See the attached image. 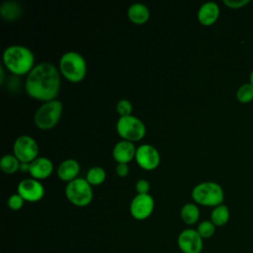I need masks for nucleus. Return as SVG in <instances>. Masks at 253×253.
Listing matches in <instances>:
<instances>
[{
  "label": "nucleus",
  "instance_id": "1",
  "mask_svg": "<svg viewBox=\"0 0 253 253\" xmlns=\"http://www.w3.org/2000/svg\"><path fill=\"white\" fill-rule=\"evenodd\" d=\"M59 87L58 70L49 62H41L34 66L25 82V89L29 96L45 102L55 99Z\"/></svg>",
  "mask_w": 253,
  "mask_h": 253
},
{
  "label": "nucleus",
  "instance_id": "2",
  "mask_svg": "<svg viewBox=\"0 0 253 253\" xmlns=\"http://www.w3.org/2000/svg\"><path fill=\"white\" fill-rule=\"evenodd\" d=\"M34 54L24 45H10L3 52V61L8 70L16 75L26 74L34 68Z\"/></svg>",
  "mask_w": 253,
  "mask_h": 253
},
{
  "label": "nucleus",
  "instance_id": "3",
  "mask_svg": "<svg viewBox=\"0 0 253 253\" xmlns=\"http://www.w3.org/2000/svg\"><path fill=\"white\" fill-rule=\"evenodd\" d=\"M192 198L199 205L214 208L222 204L224 193L219 184L212 181H206L197 184L193 188Z\"/></svg>",
  "mask_w": 253,
  "mask_h": 253
},
{
  "label": "nucleus",
  "instance_id": "4",
  "mask_svg": "<svg viewBox=\"0 0 253 253\" xmlns=\"http://www.w3.org/2000/svg\"><path fill=\"white\" fill-rule=\"evenodd\" d=\"M59 68L62 75L71 82L81 81L87 70L84 57L76 51H67L63 53L59 60Z\"/></svg>",
  "mask_w": 253,
  "mask_h": 253
},
{
  "label": "nucleus",
  "instance_id": "5",
  "mask_svg": "<svg viewBox=\"0 0 253 253\" xmlns=\"http://www.w3.org/2000/svg\"><path fill=\"white\" fill-rule=\"evenodd\" d=\"M62 108V103L57 99L44 102L35 113V124L42 129L53 127L60 119Z\"/></svg>",
  "mask_w": 253,
  "mask_h": 253
},
{
  "label": "nucleus",
  "instance_id": "6",
  "mask_svg": "<svg viewBox=\"0 0 253 253\" xmlns=\"http://www.w3.org/2000/svg\"><path fill=\"white\" fill-rule=\"evenodd\" d=\"M65 195L70 203L78 207L87 206L93 198L90 183L84 178H75L65 187Z\"/></svg>",
  "mask_w": 253,
  "mask_h": 253
},
{
  "label": "nucleus",
  "instance_id": "7",
  "mask_svg": "<svg viewBox=\"0 0 253 253\" xmlns=\"http://www.w3.org/2000/svg\"><path fill=\"white\" fill-rule=\"evenodd\" d=\"M117 131L126 140L135 141L141 139L146 131L145 126L134 116L121 117L117 122Z\"/></svg>",
  "mask_w": 253,
  "mask_h": 253
},
{
  "label": "nucleus",
  "instance_id": "8",
  "mask_svg": "<svg viewBox=\"0 0 253 253\" xmlns=\"http://www.w3.org/2000/svg\"><path fill=\"white\" fill-rule=\"evenodd\" d=\"M13 152L20 162L31 163L38 157L39 146L32 136L24 134L16 138L13 145Z\"/></svg>",
  "mask_w": 253,
  "mask_h": 253
},
{
  "label": "nucleus",
  "instance_id": "9",
  "mask_svg": "<svg viewBox=\"0 0 253 253\" xmlns=\"http://www.w3.org/2000/svg\"><path fill=\"white\" fill-rule=\"evenodd\" d=\"M203 240L197 229L187 228L180 232L177 243L183 253H201L204 248Z\"/></svg>",
  "mask_w": 253,
  "mask_h": 253
},
{
  "label": "nucleus",
  "instance_id": "10",
  "mask_svg": "<svg viewBox=\"0 0 253 253\" xmlns=\"http://www.w3.org/2000/svg\"><path fill=\"white\" fill-rule=\"evenodd\" d=\"M154 201L149 194H137L130 202L129 211L132 217L138 220L147 218L153 211Z\"/></svg>",
  "mask_w": 253,
  "mask_h": 253
},
{
  "label": "nucleus",
  "instance_id": "11",
  "mask_svg": "<svg viewBox=\"0 0 253 253\" xmlns=\"http://www.w3.org/2000/svg\"><path fill=\"white\" fill-rule=\"evenodd\" d=\"M135 160L137 164L145 169H155L160 162V155L158 150L150 144H141L136 148Z\"/></svg>",
  "mask_w": 253,
  "mask_h": 253
},
{
  "label": "nucleus",
  "instance_id": "12",
  "mask_svg": "<svg viewBox=\"0 0 253 253\" xmlns=\"http://www.w3.org/2000/svg\"><path fill=\"white\" fill-rule=\"evenodd\" d=\"M18 194L22 196L25 201L38 202L44 194L43 186L41 182L34 178H27L18 184Z\"/></svg>",
  "mask_w": 253,
  "mask_h": 253
},
{
  "label": "nucleus",
  "instance_id": "13",
  "mask_svg": "<svg viewBox=\"0 0 253 253\" xmlns=\"http://www.w3.org/2000/svg\"><path fill=\"white\" fill-rule=\"evenodd\" d=\"M53 170L52 162L47 157H37L30 163V174L34 179H44L48 177Z\"/></svg>",
  "mask_w": 253,
  "mask_h": 253
},
{
  "label": "nucleus",
  "instance_id": "14",
  "mask_svg": "<svg viewBox=\"0 0 253 253\" xmlns=\"http://www.w3.org/2000/svg\"><path fill=\"white\" fill-rule=\"evenodd\" d=\"M135 152L136 148L133 142L124 139L114 146L113 156L118 163H127L135 157Z\"/></svg>",
  "mask_w": 253,
  "mask_h": 253
},
{
  "label": "nucleus",
  "instance_id": "15",
  "mask_svg": "<svg viewBox=\"0 0 253 253\" xmlns=\"http://www.w3.org/2000/svg\"><path fill=\"white\" fill-rule=\"evenodd\" d=\"M219 7L213 1L204 3L198 11V20L204 26H211L218 19Z\"/></svg>",
  "mask_w": 253,
  "mask_h": 253
},
{
  "label": "nucleus",
  "instance_id": "16",
  "mask_svg": "<svg viewBox=\"0 0 253 253\" xmlns=\"http://www.w3.org/2000/svg\"><path fill=\"white\" fill-rule=\"evenodd\" d=\"M80 166L79 163L73 159L68 158L63 160L57 167V175L63 181H71L76 178L79 173Z\"/></svg>",
  "mask_w": 253,
  "mask_h": 253
},
{
  "label": "nucleus",
  "instance_id": "17",
  "mask_svg": "<svg viewBox=\"0 0 253 253\" xmlns=\"http://www.w3.org/2000/svg\"><path fill=\"white\" fill-rule=\"evenodd\" d=\"M129 20L137 25L145 23L149 18V10L142 3H133L127 9Z\"/></svg>",
  "mask_w": 253,
  "mask_h": 253
},
{
  "label": "nucleus",
  "instance_id": "18",
  "mask_svg": "<svg viewBox=\"0 0 253 253\" xmlns=\"http://www.w3.org/2000/svg\"><path fill=\"white\" fill-rule=\"evenodd\" d=\"M230 217L229 209L226 205L221 204L219 206H216L213 208V210L211 212V221L216 226L220 227L225 225Z\"/></svg>",
  "mask_w": 253,
  "mask_h": 253
},
{
  "label": "nucleus",
  "instance_id": "19",
  "mask_svg": "<svg viewBox=\"0 0 253 253\" xmlns=\"http://www.w3.org/2000/svg\"><path fill=\"white\" fill-rule=\"evenodd\" d=\"M0 14L7 21H14L22 14V8L16 1H5L0 6Z\"/></svg>",
  "mask_w": 253,
  "mask_h": 253
},
{
  "label": "nucleus",
  "instance_id": "20",
  "mask_svg": "<svg viewBox=\"0 0 253 253\" xmlns=\"http://www.w3.org/2000/svg\"><path fill=\"white\" fill-rule=\"evenodd\" d=\"M180 215L186 224H194L200 217V210L197 205L193 203H187L182 207Z\"/></svg>",
  "mask_w": 253,
  "mask_h": 253
},
{
  "label": "nucleus",
  "instance_id": "21",
  "mask_svg": "<svg viewBox=\"0 0 253 253\" xmlns=\"http://www.w3.org/2000/svg\"><path fill=\"white\" fill-rule=\"evenodd\" d=\"M20 161L19 159L12 154H6L2 156L0 160V168L8 174H12L16 172L20 168Z\"/></svg>",
  "mask_w": 253,
  "mask_h": 253
},
{
  "label": "nucleus",
  "instance_id": "22",
  "mask_svg": "<svg viewBox=\"0 0 253 253\" xmlns=\"http://www.w3.org/2000/svg\"><path fill=\"white\" fill-rule=\"evenodd\" d=\"M236 99L241 104H248L253 101V85L248 82L238 87L236 91Z\"/></svg>",
  "mask_w": 253,
  "mask_h": 253
},
{
  "label": "nucleus",
  "instance_id": "23",
  "mask_svg": "<svg viewBox=\"0 0 253 253\" xmlns=\"http://www.w3.org/2000/svg\"><path fill=\"white\" fill-rule=\"evenodd\" d=\"M105 178L106 172L100 166L91 167L86 174V180L90 183V185H100L104 182Z\"/></svg>",
  "mask_w": 253,
  "mask_h": 253
},
{
  "label": "nucleus",
  "instance_id": "24",
  "mask_svg": "<svg viewBox=\"0 0 253 253\" xmlns=\"http://www.w3.org/2000/svg\"><path fill=\"white\" fill-rule=\"evenodd\" d=\"M215 227L216 226L211 220H203L202 222L199 223L197 231L203 239H208L214 234Z\"/></svg>",
  "mask_w": 253,
  "mask_h": 253
},
{
  "label": "nucleus",
  "instance_id": "25",
  "mask_svg": "<svg viewBox=\"0 0 253 253\" xmlns=\"http://www.w3.org/2000/svg\"><path fill=\"white\" fill-rule=\"evenodd\" d=\"M132 111V106L130 102L126 99H122L117 104V112L121 117L129 116Z\"/></svg>",
  "mask_w": 253,
  "mask_h": 253
},
{
  "label": "nucleus",
  "instance_id": "26",
  "mask_svg": "<svg viewBox=\"0 0 253 253\" xmlns=\"http://www.w3.org/2000/svg\"><path fill=\"white\" fill-rule=\"evenodd\" d=\"M24 199L22 198V196L20 194H13L9 197L8 199V206L11 210L13 211H18L20 210L23 205H24Z\"/></svg>",
  "mask_w": 253,
  "mask_h": 253
},
{
  "label": "nucleus",
  "instance_id": "27",
  "mask_svg": "<svg viewBox=\"0 0 253 253\" xmlns=\"http://www.w3.org/2000/svg\"><path fill=\"white\" fill-rule=\"evenodd\" d=\"M250 3V0H223V4L230 9H240Z\"/></svg>",
  "mask_w": 253,
  "mask_h": 253
},
{
  "label": "nucleus",
  "instance_id": "28",
  "mask_svg": "<svg viewBox=\"0 0 253 253\" xmlns=\"http://www.w3.org/2000/svg\"><path fill=\"white\" fill-rule=\"evenodd\" d=\"M150 185L147 180L145 179H139L135 184V189L138 194H148Z\"/></svg>",
  "mask_w": 253,
  "mask_h": 253
},
{
  "label": "nucleus",
  "instance_id": "29",
  "mask_svg": "<svg viewBox=\"0 0 253 253\" xmlns=\"http://www.w3.org/2000/svg\"><path fill=\"white\" fill-rule=\"evenodd\" d=\"M128 166L126 163H118L116 166V172L120 177H125L128 174Z\"/></svg>",
  "mask_w": 253,
  "mask_h": 253
},
{
  "label": "nucleus",
  "instance_id": "30",
  "mask_svg": "<svg viewBox=\"0 0 253 253\" xmlns=\"http://www.w3.org/2000/svg\"><path fill=\"white\" fill-rule=\"evenodd\" d=\"M19 169H20L21 171H29V170H30V163L21 162Z\"/></svg>",
  "mask_w": 253,
  "mask_h": 253
},
{
  "label": "nucleus",
  "instance_id": "31",
  "mask_svg": "<svg viewBox=\"0 0 253 253\" xmlns=\"http://www.w3.org/2000/svg\"><path fill=\"white\" fill-rule=\"evenodd\" d=\"M249 82L253 85V69H252V71L250 72V75H249Z\"/></svg>",
  "mask_w": 253,
  "mask_h": 253
}]
</instances>
